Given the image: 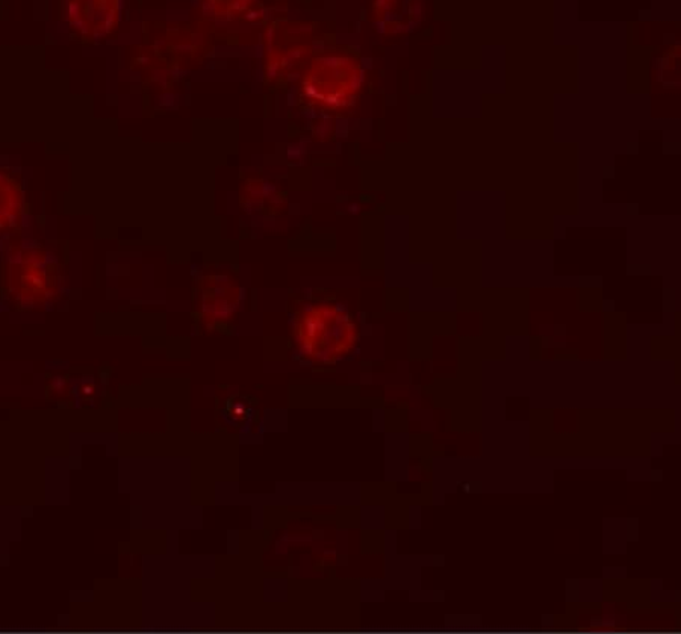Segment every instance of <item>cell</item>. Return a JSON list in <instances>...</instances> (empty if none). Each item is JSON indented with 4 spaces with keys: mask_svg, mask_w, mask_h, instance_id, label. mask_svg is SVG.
<instances>
[{
    "mask_svg": "<svg viewBox=\"0 0 681 634\" xmlns=\"http://www.w3.org/2000/svg\"><path fill=\"white\" fill-rule=\"evenodd\" d=\"M360 61L347 54L315 56L300 80V95L311 107L326 112H347L363 92Z\"/></svg>",
    "mask_w": 681,
    "mask_h": 634,
    "instance_id": "1",
    "label": "cell"
},
{
    "mask_svg": "<svg viewBox=\"0 0 681 634\" xmlns=\"http://www.w3.org/2000/svg\"><path fill=\"white\" fill-rule=\"evenodd\" d=\"M294 339L307 359L331 364L355 348L358 327L343 309L320 304L300 312L295 319Z\"/></svg>",
    "mask_w": 681,
    "mask_h": 634,
    "instance_id": "2",
    "label": "cell"
},
{
    "mask_svg": "<svg viewBox=\"0 0 681 634\" xmlns=\"http://www.w3.org/2000/svg\"><path fill=\"white\" fill-rule=\"evenodd\" d=\"M68 22L85 35L111 34L117 24L119 0H64Z\"/></svg>",
    "mask_w": 681,
    "mask_h": 634,
    "instance_id": "3",
    "label": "cell"
},
{
    "mask_svg": "<svg viewBox=\"0 0 681 634\" xmlns=\"http://www.w3.org/2000/svg\"><path fill=\"white\" fill-rule=\"evenodd\" d=\"M55 270L47 259L36 254L26 255L18 266L11 267V283L19 294L34 295L43 299L54 291Z\"/></svg>",
    "mask_w": 681,
    "mask_h": 634,
    "instance_id": "4",
    "label": "cell"
},
{
    "mask_svg": "<svg viewBox=\"0 0 681 634\" xmlns=\"http://www.w3.org/2000/svg\"><path fill=\"white\" fill-rule=\"evenodd\" d=\"M202 300L201 304L204 308L205 319L216 320L217 307L221 302L237 304L238 288L233 280L221 278V276H209L202 279ZM221 316L225 315L220 308Z\"/></svg>",
    "mask_w": 681,
    "mask_h": 634,
    "instance_id": "5",
    "label": "cell"
},
{
    "mask_svg": "<svg viewBox=\"0 0 681 634\" xmlns=\"http://www.w3.org/2000/svg\"><path fill=\"white\" fill-rule=\"evenodd\" d=\"M253 3L255 0H204V10L214 18L233 19L245 14Z\"/></svg>",
    "mask_w": 681,
    "mask_h": 634,
    "instance_id": "6",
    "label": "cell"
},
{
    "mask_svg": "<svg viewBox=\"0 0 681 634\" xmlns=\"http://www.w3.org/2000/svg\"><path fill=\"white\" fill-rule=\"evenodd\" d=\"M19 209V193L11 185V182H7L6 179L0 176V226L10 225L12 219L15 218V211Z\"/></svg>",
    "mask_w": 681,
    "mask_h": 634,
    "instance_id": "7",
    "label": "cell"
},
{
    "mask_svg": "<svg viewBox=\"0 0 681 634\" xmlns=\"http://www.w3.org/2000/svg\"><path fill=\"white\" fill-rule=\"evenodd\" d=\"M397 0H375L372 3V12H375L376 19H382L388 12L394 10Z\"/></svg>",
    "mask_w": 681,
    "mask_h": 634,
    "instance_id": "8",
    "label": "cell"
}]
</instances>
